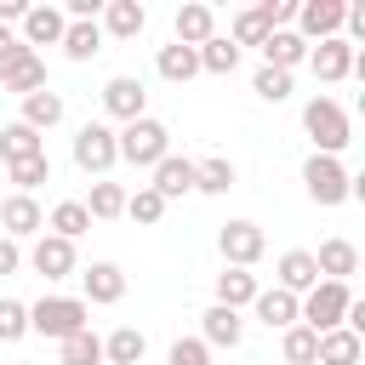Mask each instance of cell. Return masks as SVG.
I'll return each mask as SVG.
<instances>
[{
	"label": "cell",
	"mask_w": 365,
	"mask_h": 365,
	"mask_svg": "<svg viewBox=\"0 0 365 365\" xmlns=\"http://www.w3.org/2000/svg\"><path fill=\"white\" fill-rule=\"evenodd\" d=\"M257 291H262V285H257L251 268H222V274H217V308H234V314H240V308L257 302Z\"/></svg>",
	"instance_id": "cb8c5ba5"
},
{
	"label": "cell",
	"mask_w": 365,
	"mask_h": 365,
	"mask_svg": "<svg viewBox=\"0 0 365 365\" xmlns=\"http://www.w3.org/2000/svg\"><path fill=\"white\" fill-rule=\"evenodd\" d=\"M17 336H29V302L0 297V342H17Z\"/></svg>",
	"instance_id": "ab89813d"
},
{
	"label": "cell",
	"mask_w": 365,
	"mask_h": 365,
	"mask_svg": "<svg viewBox=\"0 0 365 365\" xmlns=\"http://www.w3.org/2000/svg\"><path fill=\"white\" fill-rule=\"evenodd\" d=\"M86 319H91V308L80 297H40V302H29V331L51 336V342H68L74 331H86Z\"/></svg>",
	"instance_id": "7a4b0ae2"
},
{
	"label": "cell",
	"mask_w": 365,
	"mask_h": 365,
	"mask_svg": "<svg viewBox=\"0 0 365 365\" xmlns=\"http://www.w3.org/2000/svg\"><path fill=\"white\" fill-rule=\"evenodd\" d=\"M143 23H148L143 0H103V23H97L103 34H114V40H137Z\"/></svg>",
	"instance_id": "ffe728a7"
},
{
	"label": "cell",
	"mask_w": 365,
	"mask_h": 365,
	"mask_svg": "<svg viewBox=\"0 0 365 365\" xmlns=\"http://www.w3.org/2000/svg\"><path fill=\"white\" fill-rule=\"evenodd\" d=\"M17 51H23V40H17L11 29H0V63H6V57H17Z\"/></svg>",
	"instance_id": "f6af8a7d"
},
{
	"label": "cell",
	"mask_w": 365,
	"mask_h": 365,
	"mask_svg": "<svg viewBox=\"0 0 365 365\" xmlns=\"http://www.w3.org/2000/svg\"><path fill=\"white\" fill-rule=\"evenodd\" d=\"M314 348H319V336H314L308 325H291V331L279 336V354H285V365H314Z\"/></svg>",
	"instance_id": "f35d334b"
},
{
	"label": "cell",
	"mask_w": 365,
	"mask_h": 365,
	"mask_svg": "<svg viewBox=\"0 0 365 365\" xmlns=\"http://www.w3.org/2000/svg\"><path fill=\"white\" fill-rule=\"evenodd\" d=\"M240 336H245V319H240L234 308H217V302H211V308L200 314V342H205V348H240Z\"/></svg>",
	"instance_id": "d6986e66"
},
{
	"label": "cell",
	"mask_w": 365,
	"mask_h": 365,
	"mask_svg": "<svg viewBox=\"0 0 365 365\" xmlns=\"http://www.w3.org/2000/svg\"><path fill=\"white\" fill-rule=\"evenodd\" d=\"M354 57H359V51H354L342 34H336V40H319V46H308V63H314V74H319L325 86L348 80V74H354Z\"/></svg>",
	"instance_id": "7c38bea8"
},
{
	"label": "cell",
	"mask_w": 365,
	"mask_h": 365,
	"mask_svg": "<svg viewBox=\"0 0 365 365\" xmlns=\"http://www.w3.org/2000/svg\"><path fill=\"white\" fill-rule=\"evenodd\" d=\"M165 365H211V348L200 336H177L171 354H165Z\"/></svg>",
	"instance_id": "b9f144b4"
},
{
	"label": "cell",
	"mask_w": 365,
	"mask_h": 365,
	"mask_svg": "<svg viewBox=\"0 0 365 365\" xmlns=\"http://www.w3.org/2000/svg\"><path fill=\"white\" fill-rule=\"evenodd\" d=\"M217 34V11L211 6H200V0H188V6H177V46H205Z\"/></svg>",
	"instance_id": "603a6c76"
},
{
	"label": "cell",
	"mask_w": 365,
	"mask_h": 365,
	"mask_svg": "<svg viewBox=\"0 0 365 365\" xmlns=\"http://www.w3.org/2000/svg\"><path fill=\"white\" fill-rule=\"evenodd\" d=\"M80 291H86V297H80L86 308H91V302H103V308H108V302H120V297H125V268H120V262H91V268L80 274Z\"/></svg>",
	"instance_id": "5bb4252c"
},
{
	"label": "cell",
	"mask_w": 365,
	"mask_h": 365,
	"mask_svg": "<svg viewBox=\"0 0 365 365\" xmlns=\"http://www.w3.org/2000/svg\"><path fill=\"white\" fill-rule=\"evenodd\" d=\"M257 51H262V68H285V74H291L297 63H308V40H302L297 29H274Z\"/></svg>",
	"instance_id": "ac0fdd59"
},
{
	"label": "cell",
	"mask_w": 365,
	"mask_h": 365,
	"mask_svg": "<svg viewBox=\"0 0 365 365\" xmlns=\"http://www.w3.org/2000/svg\"><path fill=\"white\" fill-rule=\"evenodd\" d=\"M194 188H200V194H228V188H234V160H222V154L194 160Z\"/></svg>",
	"instance_id": "d6a6232c"
},
{
	"label": "cell",
	"mask_w": 365,
	"mask_h": 365,
	"mask_svg": "<svg viewBox=\"0 0 365 365\" xmlns=\"http://www.w3.org/2000/svg\"><path fill=\"white\" fill-rule=\"evenodd\" d=\"M274 274H279V291H291V297H308V291L319 285L314 251H285V257L274 262Z\"/></svg>",
	"instance_id": "44dd1931"
},
{
	"label": "cell",
	"mask_w": 365,
	"mask_h": 365,
	"mask_svg": "<svg viewBox=\"0 0 365 365\" xmlns=\"http://www.w3.org/2000/svg\"><path fill=\"white\" fill-rule=\"evenodd\" d=\"M154 68H160V80H171V86H188L194 74H200V51L194 46H160V57H154Z\"/></svg>",
	"instance_id": "4316f807"
},
{
	"label": "cell",
	"mask_w": 365,
	"mask_h": 365,
	"mask_svg": "<svg viewBox=\"0 0 365 365\" xmlns=\"http://www.w3.org/2000/svg\"><path fill=\"white\" fill-rule=\"evenodd\" d=\"M314 268H319V279H336V285H348V274H359V245L354 240H325L319 251H314Z\"/></svg>",
	"instance_id": "2e32d148"
},
{
	"label": "cell",
	"mask_w": 365,
	"mask_h": 365,
	"mask_svg": "<svg viewBox=\"0 0 365 365\" xmlns=\"http://www.w3.org/2000/svg\"><path fill=\"white\" fill-rule=\"evenodd\" d=\"M57 348H63V365H103V336H91V325L74 331V336L57 342Z\"/></svg>",
	"instance_id": "d590c367"
},
{
	"label": "cell",
	"mask_w": 365,
	"mask_h": 365,
	"mask_svg": "<svg viewBox=\"0 0 365 365\" xmlns=\"http://www.w3.org/2000/svg\"><path fill=\"white\" fill-rule=\"evenodd\" d=\"M125 217H131V222H143V228H154V222L165 217V200H160V194L143 182L137 194H125Z\"/></svg>",
	"instance_id": "74e56055"
},
{
	"label": "cell",
	"mask_w": 365,
	"mask_h": 365,
	"mask_svg": "<svg viewBox=\"0 0 365 365\" xmlns=\"http://www.w3.org/2000/svg\"><path fill=\"white\" fill-rule=\"evenodd\" d=\"M348 302H354V291H348V285H336V279H319V285H314V291L297 302V325H308L314 336H325V331H336V325H342Z\"/></svg>",
	"instance_id": "5b68a950"
},
{
	"label": "cell",
	"mask_w": 365,
	"mask_h": 365,
	"mask_svg": "<svg viewBox=\"0 0 365 365\" xmlns=\"http://www.w3.org/2000/svg\"><path fill=\"white\" fill-rule=\"evenodd\" d=\"M63 29H68V17H63L57 6H29V11H23V34H17V40H23L29 51H34V46H57V40H63Z\"/></svg>",
	"instance_id": "e0dca14e"
},
{
	"label": "cell",
	"mask_w": 365,
	"mask_h": 365,
	"mask_svg": "<svg viewBox=\"0 0 365 365\" xmlns=\"http://www.w3.org/2000/svg\"><path fill=\"white\" fill-rule=\"evenodd\" d=\"M274 34V23H268V6H251V11H240L234 17V29H228V40L234 46H262Z\"/></svg>",
	"instance_id": "836d02e7"
},
{
	"label": "cell",
	"mask_w": 365,
	"mask_h": 365,
	"mask_svg": "<svg viewBox=\"0 0 365 365\" xmlns=\"http://www.w3.org/2000/svg\"><path fill=\"white\" fill-rule=\"evenodd\" d=\"M17 268H23V245L0 234V279H6V274H17Z\"/></svg>",
	"instance_id": "7bdbcfd3"
},
{
	"label": "cell",
	"mask_w": 365,
	"mask_h": 365,
	"mask_svg": "<svg viewBox=\"0 0 365 365\" xmlns=\"http://www.w3.org/2000/svg\"><path fill=\"white\" fill-rule=\"evenodd\" d=\"M46 228H51L57 240H68V245H74V240L91 228V211H86L80 200H57V205H51V217H46Z\"/></svg>",
	"instance_id": "1f68e13d"
},
{
	"label": "cell",
	"mask_w": 365,
	"mask_h": 365,
	"mask_svg": "<svg viewBox=\"0 0 365 365\" xmlns=\"http://www.w3.org/2000/svg\"><path fill=\"white\" fill-rule=\"evenodd\" d=\"M0 91H11V97H29V91H46V63H40V51H17V57H6L0 63Z\"/></svg>",
	"instance_id": "30bf717a"
},
{
	"label": "cell",
	"mask_w": 365,
	"mask_h": 365,
	"mask_svg": "<svg viewBox=\"0 0 365 365\" xmlns=\"http://www.w3.org/2000/svg\"><path fill=\"white\" fill-rule=\"evenodd\" d=\"M217 251H222V262H228V268H257V262H262V251H268V234H262L257 222L234 217V222H222V228H217Z\"/></svg>",
	"instance_id": "52a82bcc"
},
{
	"label": "cell",
	"mask_w": 365,
	"mask_h": 365,
	"mask_svg": "<svg viewBox=\"0 0 365 365\" xmlns=\"http://www.w3.org/2000/svg\"><path fill=\"white\" fill-rule=\"evenodd\" d=\"M80 205L91 211V222H114V217H125V188H120V182H108V177H97V182H91V194H86Z\"/></svg>",
	"instance_id": "f546056e"
},
{
	"label": "cell",
	"mask_w": 365,
	"mask_h": 365,
	"mask_svg": "<svg viewBox=\"0 0 365 365\" xmlns=\"http://www.w3.org/2000/svg\"><path fill=\"white\" fill-rule=\"evenodd\" d=\"M297 302H302V297H291V291L274 285V291H257L251 308H257V319H262L268 331H291V325H297Z\"/></svg>",
	"instance_id": "d4e9b609"
},
{
	"label": "cell",
	"mask_w": 365,
	"mask_h": 365,
	"mask_svg": "<svg viewBox=\"0 0 365 365\" xmlns=\"http://www.w3.org/2000/svg\"><path fill=\"white\" fill-rule=\"evenodd\" d=\"M34 154H46V137H40V131H29L23 120L0 125V160H6V165H17V160H34Z\"/></svg>",
	"instance_id": "83f0119b"
},
{
	"label": "cell",
	"mask_w": 365,
	"mask_h": 365,
	"mask_svg": "<svg viewBox=\"0 0 365 365\" xmlns=\"http://www.w3.org/2000/svg\"><path fill=\"white\" fill-rule=\"evenodd\" d=\"M23 11H29V0H0V29L6 23H23Z\"/></svg>",
	"instance_id": "ee69618b"
},
{
	"label": "cell",
	"mask_w": 365,
	"mask_h": 365,
	"mask_svg": "<svg viewBox=\"0 0 365 365\" xmlns=\"http://www.w3.org/2000/svg\"><path fill=\"white\" fill-rule=\"evenodd\" d=\"M200 68H205V74H234V68H240V46H234L228 34H211V40L200 46Z\"/></svg>",
	"instance_id": "e575fe53"
},
{
	"label": "cell",
	"mask_w": 365,
	"mask_h": 365,
	"mask_svg": "<svg viewBox=\"0 0 365 365\" xmlns=\"http://www.w3.org/2000/svg\"><path fill=\"white\" fill-rule=\"evenodd\" d=\"M302 131L314 137V154H342L348 143H354V125H348V108L336 103V97H308V108H302Z\"/></svg>",
	"instance_id": "6da1fadb"
},
{
	"label": "cell",
	"mask_w": 365,
	"mask_h": 365,
	"mask_svg": "<svg viewBox=\"0 0 365 365\" xmlns=\"http://www.w3.org/2000/svg\"><path fill=\"white\" fill-rule=\"evenodd\" d=\"M6 177L17 182V194H34L40 182H51V160H46V154H34V160H17V165H6Z\"/></svg>",
	"instance_id": "8d00e7d4"
},
{
	"label": "cell",
	"mask_w": 365,
	"mask_h": 365,
	"mask_svg": "<svg viewBox=\"0 0 365 365\" xmlns=\"http://www.w3.org/2000/svg\"><path fill=\"white\" fill-rule=\"evenodd\" d=\"M57 46H63V57H68V63H91V57L103 51V29H97V23H68Z\"/></svg>",
	"instance_id": "4dcf8cb0"
},
{
	"label": "cell",
	"mask_w": 365,
	"mask_h": 365,
	"mask_svg": "<svg viewBox=\"0 0 365 365\" xmlns=\"http://www.w3.org/2000/svg\"><path fill=\"white\" fill-rule=\"evenodd\" d=\"M0 228H6V240L46 234V211H40V200H34V194H6V205H0Z\"/></svg>",
	"instance_id": "8fae6325"
},
{
	"label": "cell",
	"mask_w": 365,
	"mask_h": 365,
	"mask_svg": "<svg viewBox=\"0 0 365 365\" xmlns=\"http://www.w3.org/2000/svg\"><path fill=\"white\" fill-rule=\"evenodd\" d=\"M11 365H29V359H11Z\"/></svg>",
	"instance_id": "bcb514c9"
},
{
	"label": "cell",
	"mask_w": 365,
	"mask_h": 365,
	"mask_svg": "<svg viewBox=\"0 0 365 365\" xmlns=\"http://www.w3.org/2000/svg\"><path fill=\"white\" fill-rule=\"evenodd\" d=\"M148 354V336L137 331V325H114L108 336H103V365H137Z\"/></svg>",
	"instance_id": "484cf974"
},
{
	"label": "cell",
	"mask_w": 365,
	"mask_h": 365,
	"mask_svg": "<svg viewBox=\"0 0 365 365\" xmlns=\"http://www.w3.org/2000/svg\"><path fill=\"white\" fill-rule=\"evenodd\" d=\"M342 0H297V34L314 46V40H336L342 34Z\"/></svg>",
	"instance_id": "9c48e42d"
},
{
	"label": "cell",
	"mask_w": 365,
	"mask_h": 365,
	"mask_svg": "<svg viewBox=\"0 0 365 365\" xmlns=\"http://www.w3.org/2000/svg\"><path fill=\"white\" fill-rule=\"evenodd\" d=\"M359 359H365V336H354L348 325L325 331L319 348H314V365H359Z\"/></svg>",
	"instance_id": "7402d4cb"
},
{
	"label": "cell",
	"mask_w": 365,
	"mask_h": 365,
	"mask_svg": "<svg viewBox=\"0 0 365 365\" xmlns=\"http://www.w3.org/2000/svg\"><path fill=\"white\" fill-rule=\"evenodd\" d=\"M120 160V143H114V125L108 120H86L74 131V165L86 177H108V165Z\"/></svg>",
	"instance_id": "8992f818"
},
{
	"label": "cell",
	"mask_w": 365,
	"mask_h": 365,
	"mask_svg": "<svg viewBox=\"0 0 365 365\" xmlns=\"http://www.w3.org/2000/svg\"><path fill=\"white\" fill-rule=\"evenodd\" d=\"M251 91H257L262 103H285V97H291V74H285V68H257Z\"/></svg>",
	"instance_id": "60d3db41"
},
{
	"label": "cell",
	"mask_w": 365,
	"mask_h": 365,
	"mask_svg": "<svg viewBox=\"0 0 365 365\" xmlns=\"http://www.w3.org/2000/svg\"><path fill=\"white\" fill-rule=\"evenodd\" d=\"M103 114L120 120V125L143 120V114H148V91H143V80H137V74H114V80L103 86Z\"/></svg>",
	"instance_id": "ba28073f"
},
{
	"label": "cell",
	"mask_w": 365,
	"mask_h": 365,
	"mask_svg": "<svg viewBox=\"0 0 365 365\" xmlns=\"http://www.w3.org/2000/svg\"><path fill=\"white\" fill-rule=\"evenodd\" d=\"M114 143H120V160H131V165H143V171H154V165L171 154V131H165L154 114H143V120L120 125V131H114Z\"/></svg>",
	"instance_id": "3957f363"
},
{
	"label": "cell",
	"mask_w": 365,
	"mask_h": 365,
	"mask_svg": "<svg viewBox=\"0 0 365 365\" xmlns=\"http://www.w3.org/2000/svg\"><path fill=\"white\" fill-rule=\"evenodd\" d=\"M302 188H308V200L314 205H342V200H354V177H348V165L342 160H331V154H308L302 160Z\"/></svg>",
	"instance_id": "277c9868"
},
{
	"label": "cell",
	"mask_w": 365,
	"mask_h": 365,
	"mask_svg": "<svg viewBox=\"0 0 365 365\" xmlns=\"http://www.w3.org/2000/svg\"><path fill=\"white\" fill-rule=\"evenodd\" d=\"M17 120H23L29 131H51V125L63 120V97H57L51 86H46V91H29V97H23V114H17Z\"/></svg>",
	"instance_id": "f1b7e54d"
},
{
	"label": "cell",
	"mask_w": 365,
	"mask_h": 365,
	"mask_svg": "<svg viewBox=\"0 0 365 365\" xmlns=\"http://www.w3.org/2000/svg\"><path fill=\"white\" fill-rule=\"evenodd\" d=\"M29 268H34L40 279H68V274H74V245L57 240V234H40L34 251H29Z\"/></svg>",
	"instance_id": "4fadbf2b"
},
{
	"label": "cell",
	"mask_w": 365,
	"mask_h": 365,
	"mask_svg": "<svg viewBox=\"0 0 365 365\" xmlns=\"http://www.w3.org/2000/svg\"><path fill=\"white\" fill-rule=\"evenodd\" d=\"M148 188H154L165 205L182 200V194H194V160H188V154H165V160L154 165V182H148Z\"/></svg>",
	"instance_id": "9a60e30c"
}]
</instances>
